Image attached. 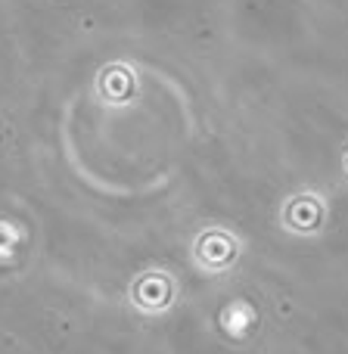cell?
Instances as JSON below:
<instances>
[{
  "mask_svg": "<svg viewBox=\"0 0 348 354\" xmlns=\"http://www.w3.org/2000/svg\"><path fill=\"white\" fill-rule=\"evenodd\" d=\"M237 252H239V245L230 233L208 230L205 236L196 243V261H199L202 268H208L212 274H218V270L230 268L233 258H237Z\"/></svg>",
  "mask_w": 348,
  "mask_h": 354,
  "instance_id": "6da1fadb",
  "label": "cell"
},
{
  "mask_svg": "<svg viewBox=\"0 0 348 354\" xmlns=\"http://www.w3.org/2000/svg\"><path fill=\"white\" fill-rule=\"evenodd\" d=\"M283 221H286L289 230L311 233V230H318L320 221H324V205H320L318 196L302 193V196H295V199L286 205V212H283Z\"/></svg>",
  "mask_w": 348,
  "mask_h": 354,
  "instance_id": "7a4b0ae2",
  "label": "cell"
},
{
  "mask_svg": "<svg viewBox=\"0 0 348 354\" xmlns=\"http://www.w3.org/2000/svg\"><path fill=\"white\" fill-rule=\"evenodd\" d=\"M134 301L140 308H147V311H159V308H165L168 301H172V283H168V277H162V274L140 277L137 286H134Z\"/></svg>",
  "mask_w": 348,
  "mask_h": 354,
  "instance_id": "3957f363",
  "label": "cell"
},
{
  "mask_svg": "<svg viewBox=\"0 0 348 354\" xmlns=\"http://www.w3.org/2000/svg\"><path fill=\"white\" fill-rule=\"evenodd\" d=\"M345 171H348V153H345Z\"/></svg>",
  "mask_w": 348,
  "mask_h": 354,
  "instance_id": "277c9868",
  "label": "cell"
}]
</instances>
